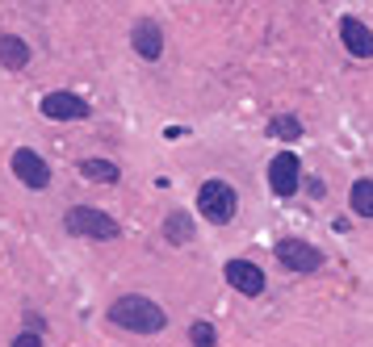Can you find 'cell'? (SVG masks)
<instances>
[{"mask_svg": "<svg viewBox=\"0 0 373 347\" xmlns=\"http://www.w3.org/2000/svg\"><path fill=\"white\" fill-rule=\"evenodd\" d=\"M298 184H302V159L294 151H277L273 164H269V188H273V197H294Z\"/></svg>", "mask_w": 373, "mask_h": 347, "instance_id": "277c9868", "label": "cell"}, {"mask_svg": "<svg viewBox=\"0 0 373 347\" xmlns=\"http://www.w3.org/2000/svg\"><path fill=\"white\" fill-rule=\"evenodd\" d=\"M63 230L76 234V239H101V243L122 234V226L105 214V210H96V205H72V210L63 214Z\"/></svg>", "mask_w": 373, "mask_h": 347, "instance_id": "7a4b0ae2", "label": "cell"}, {"mask_svg": "<svg viewBox=\"0 0 373 347\" xmlns=\"http://www.w3.org/2000/svg\"><path fill=\"white\" fill-rule=\"evenodd\" d=\"M13 347H43V335H34V331H21V335L13 339Z\"/></svg>", "mask_w": 373, "mask_h": 347, "instance_id": "e0dca14e", "label": "cell"}, {"mask_svg": "<svg viewBox=\"0 0 373 347\" xmlns=\"http://www.w3.org/2000/svg\"><path fill=\"white\" fill-rule=\"evenodd\" d=\"M13 176H17L26 188H47L50 184L47 159H43L38 151H30V147H17V151H13Z\"/></svg>", "mask_w": 373, "mask_h": 347, "instance_id": "52a82bcc", "label": "cell"}, {"mask_svg": "<svg viewBox=\"0 0 373 347\" xmlns=\"http://www.w3.org/2000/svg\"><path fill=\"white\" fill-rule=\"evenodd\" d=\"M269 134H277V138H285V142H298V138H302V122H298L294 113H281V118L269 122Z\"/></svg>", "mask_w": 373, "mask_h": 347, "instance_id": "9a60e30c", "label": "cell"}, {"mask_svg": "<svg viewBox=\"0 0 373 347\" xmlns=\"http://www.w3.org/2000/svg\"><path fill=\"white\" fill-rule=\"evenodd\" d=\"M109 322L122 331H135V335H160L168 326V314L143 293H126L109 305Z\"/></svg>", "mask_w": 373, "mask_h": 347, "instance_id": "6da1fadb", "label": "cell"}, {"mask_svg": "<svg viewBox=\"0 0 373 347\" xmlns=\"http://www.w3.org/2000/svg\"><path fill=\"white\" fill-rule=\"evenodd\" d=\"M189 343L193 347H214L218 343V331H214L210 322H193V326H189Z\"/></svg>", "mask_w": 373, "mask_h": 347, "instance_id": "2e32d148", "label": "cell"}, {"mask_svg": "<svg viewBox=\"0 0 373 347\" xmlns=\"http://www.w3.org/2000/svg\"><path fill=\"white\" fill-rule=\"evenodd\" d=\"M223 272H227V280H231L243 297H260V293H265V285H269V280H265V272H260L252 260H231Z\"/></svg>", "mask_w": 373, "mask_h": 347, "instance_id": "ba28073f", "label": "cell"}, {"mask_svg": "<svg viewBox=\"0 0 373 347\" xmlns=\"http://www.w3.org/2000/svg\"><path fill=\"white\" fill-rule=\"evenodd\" d=\"M340 38L348 46V55L357 59H373V30L357 17H340Z\"/></svg>", "mask_w": 373, "mask_h": 347, "instance_id": "9c48e42d", "label": "cell"}, {"mask_svg": "<svg viewBox=\"0 0 373 347\" xmlns=\"http://www.w3.org/2000/svg\"><path fill=\"white\" fill-rule=\"evenodd\" d=\"M0 67H9V72L30 67V42L17 34H0Z\"/></svg>", "mask_w": 373, "mask_h": 347, "instance_id": "8fae6325", "label": "cell"}, {"mask_svg": "<svg viewBox=\"0 0 373 347\" xmlns=\"http://www.w3.org/2000/svg\"><path fill=\"white\" fill-rule=\"evenodd\" d=\"M80 176H89L93 184H118V180H122L118 164H109V159H84V164H80Z\"/></svg>", "mask_w": 373, "mask_h": 347, "instance_id": "4fadbf2b", "label": "cell"}, {"mask_svg": "<svg viewBox=\"0 0 373 347\" xmlns=\"http://www.w3.org/2000/svg\"><path fill=\"white\" fill-rule=\"evenodd\" d=\"M273 251H277V260L289 272H319L323 268V251L311 247V243H302V239H281Z\"/></svg>", "mask_w": 373, "mask_h": 347, "instance_id": "5b68a950", "label": "cell"}, {"mask_svg": "<svg viewBox=\"0 0 373 347\" xmlns=\"http://www.w3.org/2000/svg\"><path fill=\"white\" fill-rule=\"evenodd\" d=\"M130 42H135V50H139L143 59H160L164 55V30L151 17H143L139 25H135V34H130Z\"/></svg>", "mask_w": 373, "mask_h": 347, "instance_id": "30bf717a", "label": "cell"}, {"mask_svg": "<svg viewBox=\"0 0 373 347\" xmlns=\"http://www.w3.org/2000/svg\"><path fill=\"white\" fill-rule=\"evenodd\" d=\"M43 113H47L50 122H84L93 109H89V101L76 96V92H47V96H43Z\"/></svg>", "mask_w": 373, "mask_h": 347, "instance_id": "8992f818", "label": "cell"}, {"mask_svg": "<svg viewBox=\"0 0 373 347\" xmlns=\"http://www.w3.org/2000/svg\"><path fill=\"white\" fill-rule=\"evenodd\" d=\"M164 239H168V243H177V247L193 243V222H189V214L172 210V214L164 217Z\"/></svg>", "mask_w": 373, "mask_h": 347, "instance_id": "7c38bea8", "label": "cell"}, {"mask_svg": "<svg viewBox=\"0 0 373 347\" xmlns=\"http://www.w3.org/2000/svg\"><path fill=\"white\" fill-rule=\"evenodd\" d=\"M197 210L206 222H214V226H227L239 210V197H235V188L227 180H206L201 188H197Z\"/></svg>", "mask_w": 373, "mask_h": 347, "instance_id": "3957f363", "label": "cell"}, {"mask_svg": "<svg viewBox=\"0 0 373 347\" xmlns=\"http://www.w3.org/2000/svg\"><path fill=\"white\" fill-rule=\"evenodd\" d=\"M348 205L357 217H373V180H357L348 193Z\"/></svg>", "mask_w": 373, "mask_h": 347, "instance_id": "5bb4252c", "label": "cell"}]
</instances>
